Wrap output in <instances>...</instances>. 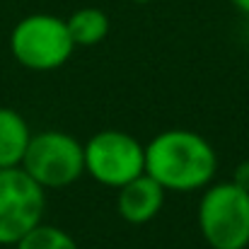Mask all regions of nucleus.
<instances>
[{
  "instance_id": "f257e3e1",
  "label": "nucleus",
  "mask_w": 249,
  "mask_h": 249,
  "mask_svg": "<svg viewBox=\"0 0 249 249\" xmlns=\"http://www.w3.org/2000/svg\"><path fill=\"white\" fill-rule=\"evenodd\" d=\"M218 172V155L208 138L186 128L158 133L145 145V174L167 194L203 191Z\"/></svg>"
},
{
  "instance_id": "f03ea898",
  "label": "nucleus",
  "mask_w": 249,
  "mask_h": 249,
  "mask_svg": "<svg viewBox=\"0 0 249 249\" xmlns=\"http://www.w3.org/2000/svg\"><path fill=\"white\" fill-rule=\"evenodd\" d=\"M196 223L211 249L249 247V191L230 181H211L198 201Z\"/></svg>"
},
{
  "instance_id": "7ed1b4c3",
  "label": "nucleus",
  "mask_w": 249,
  "mask_h": 249,
  "mask_svg": "<svg viewBox=\"0 0 249 249\" xmlns=\"http://www.w3.org/2000/svg\"><path fill=\"white\" fill-rule=\"evenodd\" d=\"M75 44L71 39L66 19L34 12L22 17L10 32V53L12 58L34 73H49L68 63Z\"/></svg>"
},
{
  "instance_id": "20e7f679",
  "label": "nucleus",
  "mask_w": 249,
  "mask_h": 249,
  "mask_svg": "<svg viewBox=\"0 0 249 249\" xmlns=\"http://www.w3.org/2000/svg\"><path fill=\"white\" fill-rule=\"evenodd\" d=\"M22 169L46 191L66 189L85 174L83 143L66 131H39L32 133Z\"/></svg>"
},
{
  "instance_id": "39448f33",
  "label": "nucleus",
  "mask_w": 249,
  "mask_h": 249,
  "mask_svg": "<svg viewBox=\"0 0 249 249\" xmlns=\"http://www.w3.org/2000/svg\"><path fill=\"white\" fill-rule=\"evenodd\" d=\"M85 174L97 184L119 189L145 172V145L126 131L104 128L83 143Z\"/></svg>"
},
{
  "instance_id": "423d86ee",
  "label": "nucleus",
  "mask_w": 249,
  "mask_h": 249,
  "mask_svg": "<svg viewBox=\"0 0 249 249\" xmlns=\"http://www.w3.org/2000/svg\"><path fill=\"white\" fill-rule=\"evenodd\" d=\"M46 189L22 167L0 169V245L15 247L27 232L44 223Z\"/></svg>"
},
{
  "instance_id": "0eeeda50",
  "label": "nucleus",
  "mask_w": 249,
  "mask_h": 249,
  "mask_svg": "<svg viewBox=\"0 0 249 249\" xmlns=\"http://www.w3.org/2000/svg\"><path fill=\"white\" fill-rule=\"evenodd\" d=\"M116 191H119L116 194V211L131 225H143V223H150L153 218H158L167 196L165 189L145 172L141 177L131 179L128 184L119 186Z\"/></svg>"
},
{
  "instance_id": "6e6552de",
  "label": "nucleus",
  "mask_w": 249,
  "mask_h": 249,
  "mask_svg": "<svg viewBox=\"0 0 249 249\" xmlns=\"http://www.w3.org/2000/svg\"><path fill=\"white\" fill-rule=\"evenodd\" d=\"M29 141L32 128L27 119L10 107H0V169L22 165Z\"/></svg>"
},
{
  "instance_id": "1a4fd4ad",
  "label": "nucleus",
  "mask_w": 249,
  "mask_h": 249,
  "mask_svg": "<svg viewBox=\"0 0 249 249\" xmlns=\"http://www.w3.org/2000/svg\"><path fill=\"white\" fill-rule=\"evenodd\" d=\"M68 32H71V39L75 46H97L107 39L109 29H111V22L107 17L104 10L99 7H80L75 10L68 19Z\"/></svg>"
},
{
  "instance_id": "9d476101",
  "label": "nucleus",
  "mask_w": 249,
  "mask_h": 249,
  "mask_svg": "<svg viewBox=\"0 0 249 249\" xmlns=\"http://www.w3.org/2000/svg\"><path fill=\"white\" fill-rule=\"evenodd\" d=\"M15 249H80V247L63 228L41 223L32 232H27L15 245Z\"/></svg>"
},
{
  "instance_id": "9b49d317",
  "label": "nucleus",
  "mask_w": 249,
  "mask_h": 249,
  "mask_svg": "<svg viewBox=\"0 0 249 249\" xmlns=\"http://www.w3.org/2000/svg\"><path fill=\"white\" fill-rule=\"evenodd\" d=\"M232 181H235L237 186H242V189L249 191V160H245V162H240V165L235 167Z\"/></svg>"
},
{
  "instance_id": "f8f14e48",
  "label": "nucleus",
  "mask_w": 249,
  "mask_h": 249,
  "mask_svg": "<svg viewBox=\"0 0 249 249\" xmlns=\"http://www.w3.org/2000/svg\"><path fill=\"white\" fill-rule=\"evenodd\" d=\"M232 5H235L242 15H247L249 17V0H232Z\"/></svg>"
},
{
  "instance_id": "ddd939ff",
  "label": "nucleus",
  "mask_w": 249,
  "mask_h": 249,
  "mask_svg": "<svg viewBox=\"0 0 249 249\" xmlns=\"http://www.w3.org/2000/svg\"><path fill=\"white\" fill-rule=\"evenodd\" d=\"M131 2H138V5H145V2H153V0H131Z\"/></svg>"
}]
</instances>
